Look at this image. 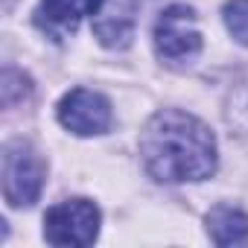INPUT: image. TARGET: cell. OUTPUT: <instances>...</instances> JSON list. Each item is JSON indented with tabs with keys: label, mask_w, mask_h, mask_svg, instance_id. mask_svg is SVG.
Instances as JSON below:
<instances>
[{
	"label": "cell",
	"mask_w": 248,
	"mask_h": 248,
	"mask_svg": "<svg viewBox=\"0 0 248 248\" xmlns=\"http://www.w3.org/2000/svg\"><path fill=\"white\" fill-rule=\"evenodd\" d=\"M102 6V0H41L35 9V24L56 41L67 38L76 32L82 18H93L96 9Z\"/></svg>",
	"instance_id": "52a82bcc"
},
{
	"label": "cell",
	"mask_w": 248,
	"mask_h": 248,
	"mask_svg": "<svg viewBox=\"0 0 248 248\" xmlns=\"http://www.w3.org/2000/svg\"><path fill=\"white\" fill-rule=\"evenodd\" d=\"M225 27L233 35L236 44L248 47V0H228L225 9H222Z\"/></svg>",
	"instance_id": "9c48e42d"
},
{
	"label": "cell",
	"mask_w": 248,
	"mask_h": 248,
	"mask_svg": "<svg viewBox=\"0 0 248 248\" xmlns=\"http://www.w3.org/2000/svg\"><path fill=\"white\" fill-rule=\"evenodd\" d=\"M24 82H30V76H24L21 70H15V67H6L3 70V82H0V93H3V105H12V102H18V99H24V96H30V91L24 88H18V85H24Z\"/></svg>",
	"instance_id": "30bf717a"
},
{
	"label": "cell",
	"mask_w": 248,
	"mask_h": 248,
	"mask_svg": "<svg viewBox=\"0 0 248 248\" xmlns=\"http://www.w3.org/2000/svg\"><path fill=\"white\" fill-rule=\"evenodd\" d=\"M152 44H155V56L172 67H184L196 62V56L202 53V30L196 24V12L181 3L164 9L155 21Z\"/></svg>",
	"instance_id": "3957f363"
},
{
	"label": "cell",
	"mask_w": 248,
	"mask_h": 248,
	"mask_svg": "<svg viewBox=\"0 0 248 248\" xmlns=\"http://www.w3.org/2000/svg\"><path fill=\"white\" fill-rule=\"evenodd\" d=\"M3 199L9 207H32L41 199L44 181H47V164L44 158L24 140H12L3 146Z\"/></svg>",
	"instance_id": "7a4b0ae2"
},
{
	"label": "cell",
	"mask_w": 248,
	"mask_h": 248,
	"mask_svg": "<svg viewBox=\"0 0 248 248\" xmlns=\"http://www.w3.org/2000/svg\"><path fill=\"white\" fill-rule=\"evenodd\" d=\"M207 233L216 245H242L248 242V216L233 204H216L207 213Z\"/></svg>",
	"instance_id": "ba28073f"
},
{
	"label": "cell",
	"mask_w": 248,
	"mask_h": 248,
	"mask_svg": "<svg viewBox=\"0 0 248 248\" xmlns=\"http://www.w3.org/2000/svg\"><path fill=\"white\" fill-rule=\"evenodd\" d=\"M99 233V207L91 199H64L44 213V239L50 245L85 248Z\"/></svg>",
	"instance_id": "277c9868"
},
{
	"label": "cell",
	"mask_w": 248,
	"mask_h": 248,
	"mask_svg": "<svg viewBox=\"0 0 248 248\" xmlns=\"http://www.w3.org/2000/svg\"><path fill=\"white\" fill-rule=\"evenodd\" d=\"M140 158L155 181L187 184L204 181L219 167L216 138L187 111L164 108L140 132Z\"/></svg>",
	"instance_id": "6da1fadb"
},
{
	"label": "cell",
	"mask_w": 248,
	"mask_h": 248,
	"mask_svg": "<svg viewBox=\"0 0 248 248\" xmlns=\"http://www.w3.org/2000/svg\"><path fill=\"white\" fill-rule=\"evenodd\" d=\"M138 0H102V6L91 18L96 41L108 50L129 47L138 27Z\"/></svg>",
	"instance_id": "8992f818"
},
{
	"label": "cell",
	"mask_w": 248,
	"mask_h": 248,
	"mask_svg": "<svg viewBox=\"0 0 248 248\" xmlns=\"http://www.w3.org/2000/svg\"><path fill=\"white\" fill-rule=\"evenodd\" d=\"M59 123L79 135V138H93V135H105L114 123V111H111V102L99 93V91H91V88H73L67 91L62 99H59Z\"/></svg>",
	"instance_id": "5b68a950"
}]
</instances>
